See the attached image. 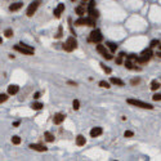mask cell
Here are the masks:
<instances>
[{"instance_id": "6da1fadb", "label": "cell", "mask_w": 161, "mask_h": 161, "mask_svg": "<svg viewBox=\"0 0 161 161\" xmlns=\"http://www.w3.org/2000/svg\"><path fill=\"white\" fill-rule=\"evenodd\" d=\"M128 103L132 104V106H135V107H139V108H144V110H152L153 106L149 103H146V102H142V101H138V99H132L129 98L128 99Z\"/></svg>"}, {"instance_id": "7a4b0ae2", "label": "cell", "mask_w": 161, "mask_h": 161, "mask_svg": "<svg viewBox=\"0 0 161 161\" xmlns=\"http://www.w3.org/2000/svg\"><path fill=\"white\" fill-rule=\"evenodd\" d=\"M102 40H103V36H102V32L99 31L98 29L93 30V31L90 32V35H89V41H90V43L98 44V43H101Z\"/></svg>"}, {"instance_id": "3957f363", "label": "cell", "mask_w": 161, "mask_h": 161, "mask_svg": "<svg viewBox=\"0 0 161 161\" xmlns=\"http://www.w3.org/2000/svg\"><path fill=\"white\" fill-rule=\"evenodd\" d=\"M77 48V41H76V39L75 38H68L67 39V41H66L65 44H63V49H65L66 52H72L74 49H76Z\"/></svg>"}, {"instance_id": "277c9868", "label": "cell", "mask_w": 161, "mask_h": 161, "mask_svg": "<svg viewBox=\"0 0 161 161\" xmlns=\"http://www.w3.org/2000/svg\"><path fill=\"white\" fill-rule=\"evenodd\" d=\"M40 3H41V0H35V1H32L31 4L29 5V8H27V12H26L27 17H32V16L35 14V12L38 10L39 5H40Z\"/></svg>"}, {"instance_id": "5b68a950", "label": "cell", "mask_w": 161, "mask_h": 161, "mask_svg": "<svg viewBox=\"0 0 161 161\" xmlns=\"http://www.w3.org/2000/svg\"><path fill=\"white\" fill-rule=\"evenodd\" d=\"M97 50H98V53L102 54V57H103V58H106V59H112V54L108 53L107 49H106V46L102 45L101 43L97 44Z\"/></svg>"}, {"instance_id": "8992f818", "label": "cell", "mask_w": 161, "mask_h": 161, "mask_svg": "<svg viewBox=\"0 0 161 161\" xmlns=\"http://www.w3.org/2000/svg\"><path fill=\"white\" fill-rule=\"evenodd\" d=\"M14 49L17 52H19V53L26 54V55H32V54H34V52H35V50H32V49H29V48H26V46L21 45V44H18V45H14Z\"/></svg>"}, {"instance_id": "52a82bcc", "label": "cell", "mask_w": 161, "mask_h": 161, "mask_svg": "<svg viewBox=\"0 0 161 161\" xmlns=\"http://www.w3.org/2000/svg\"><path fill=\"white\" fill-rule=\"evenodd\" d=\"M102 133H103L102 128L101 126H96V128H93V129L90 130V137L91 138H97V137H99Z\"/></svg>"}, {"instance_id": "ba28073f", "label": "cell", "mask_w": 161, "mask_h": 161, "mask_svg": "<svg viewBox=\"0 0 161 161\" xmlns=\"http://www.w3.org/2000/svg\"><path fill=\"white\" fill-rule=\"evenodd\" d=\"M63 120H65V115H63V113H57V115H54V117H53V123L55 124V125L62 124Z\"/></svg>"}, {"instance_id": "9c48e42d", "label": "cell", "mask_w": 161, "mask_h": 161, "mask_svg": "<svg viewBox=\"0 0 161 161\" xmlns=\"http://www.w3.org/2000/svg\"><path fill=\"white\" fill-rule=\"evenodd\" d=\"M63 10H65V4H62V3H61V4H58V5H57V8L54 9V16H55L57 18H59Z\"/></svg>"}, {"instance_id": "30bf717a", "label": "cell", "mask_w": 161, "mask_h": 161, "mask_svg": "<svg viewBox=\"0 0 161 161\" xmlns=\"http://www.w3.org/2000/svg\"><path fill=\"white\" fill-rule=\"evenodd\" d=\"M30 148L34 149V151H39V152H45L46 149H48L45 146H43V144H30Z\"/></svg>"}, {"instance_id": "8fae6325", "label": "cell", "mask_w": 161, "mask_h": 161, "mask_svg": "<svg viewBox=\"0 0 161 161\" xmlns=\"http://www.w3.org/2000/svg\"><path fill=\"white\" fill-rule=\"evenodd\" d=\"M19 91V87L18 85H9V87H8V94H9V96H14V94H17Z\"/></svg>"}, {"instance_id": "7c38bea8", "label": "cell", "mask_w": 161, "mask_h": 161, "mask_svg": "<svg viewBox=\"0 0 161 161\" xmlns=\"http://www.w3.org/2000/svg\"><path fill=\"white\" fill-rule=\"evenodd\" d=\"M110 83L113 84V85H119V87H124V85H125V83H124L121 79H119V77H111Z\"/></svg>"}, {"instance_id": "4fadbf2b", "label": "cell", "mask_w": 161, "mask_h": 161, "mask_svg": "<svg viewBox=\"0 0 161 161\" xmlns=\"http://www.w3.org/2000/svg\"><path fill=\"white\" fill-rule=\"evenodd\" d=\"M85 143H87V139H85L84 135H81V134L77 135V137H76V144H77V146H80V147L85 146Z\"/></svg>"}, {"instance_id": "5bb4252c", "label": "cell", "mask_w": 161, "mask_h": 161, "mask_svg": "<svg viewBox=\"0 0 161 161\" xmlns=\"http://www.w3.org/2000/svg\"><path fill=\"white\" fill-rule=\"evenodd\" d=\"M22 3H14V4H10L9 5V10L10 12H16V10H19L22 8Z\"/></svg>"}, {"instance_id": "9a60e30c", "label": "cell", "mask_w": 161, "mask_h": 161, "mask_svg": "<svg viewBox=\"0 0 161 161\" xmlns=\"http://www.w3.org/2000/svg\"><path fill=\"white\" fill-rule=\"evenodd\" d=\"M88 23V18H84V17H80L79 19L75 21V26H85Z\"/></svg>"}, {"instance_id": "2e32d148", "label": "cell", "mask_w": 161, "mask_h": 161, "mask_svg": "<svg viewBox=\"0 0 161 161\" xmlns=\"http://www.w3.org/2000/svg\"><path fill=\"white\" fill-rule=\"evenodd\" d=\"M160 87H161V84L157 81V80H152L151 81V90L156 91L157 89H160Z\"/></svg>"}, {"instance_id": "e0dca14e", "label": "cell", "mask_w": 161, "mask_h": 161, "mask_svg": "<svg viewBox=\"0 0 161 161\" xmlns=\"http://www.w3.org/2000/svg\"><path fill=\"white\" fill-rule=\"evenodd\" d=\"M43 107H44V104L40 103V102H34V103L31 104V108L32 110H35V111H40Z\"/></svg>"}, {"instance_id": "ac0fdd59", "label": "cell", "mask_w": 161, "mask_h": 161, "mask_svg": "<svg viewBox=\"0 0 161 161\" xmlns=\"http://www.w3.org/2000/svg\"><path fill=\"white\" fill-rule=\"evenodd\" d=\"M106 45L110 48V50L112 52V53H115L116 50H117V44H115V43H111V41H108V43H106Z\"/></svg>"}, {"instance_id": "d6986e66", "label": "cell", "mask_w": 161, "mask_h": 161, "mask_svg": "<svg viewBox=\"0 0 161 161\" xmlns=\"http://www.w3.org/2000/svg\"><path fill=\"white\" fill-rule=\"evenodd\" d=\"M89 17H93V18H98L99 17V10H97L96 8L94 9H91V10H89Z\"/></svg>"}, {"instance_id": "ffe728a7", "label": "cell", "mask_w": 161, "mask_h": 161, "mask_svg": "<svg viewBox=\"0 0 161 161\" xmlns=\"http://www.w3.org/2000/svg\"><path fill=\"white\" fill-rule=\"evenodd\" d=\"M76 14L80 16V17H83V16L85 14V8L83 7V5H80V7L76 8Z\"/></svg>"}, {"instance_id": "44dd1931", "label": "cell", "mask_w": 161, "mask_h": 161, "mask_svg": "<svg viewBox=\"0 0 161 161\" xmlns=\"http://www.w3.org/2000/svg\"><path fill=\"white\" fill-rule=\"evenodd\" d=\"M152 54L153 53H152V50H151V46H149L148 49H144L142 53H141V55H144V57H148V58H151Z\"/></svg>"}, {"instance_id": "7402d4cb", "label": "cell", "mask_w": 161, "mask_h": 161, "mask_svg": "<svg viewBox=\"0 0 161 161\" xmlns=\"http://www.w3.org/2000/svg\"><path fill=\"white\" fill-rule=\"evenodd\" d=\"M44 137H45V139L48 141V142H53V141H54V135L52 134V133H49V132H45Z\"/></svg>"}, {"instance_id": "603a6c76", "label": "cell", "mask_w": 161, "mask_h": 161, "mask_svg": "<svg viewBox=\"0 0 161 161\" xmlns=\"http://www.w3.org/2000/svg\"><path fill=\"white\" fill-rule=\"evenodd\" d=\"M87 26L96 27V18H93V17H88V23H87Z\"/></svg>"}, {"instance_id": "cb8c5ba5", "label": "cell", "mask_w": 161, "mask_h": 161, "mask_svg": "<svg viewBox=\"0 0 161 161\" xmlns=\"http://www.w3.org/2000/svg\"><path fill=\"white\" fill-rule=\"evenodd\" d=\"M125 57V54L124 53H120L117 55V58H116V63H117V65H121V63H123V58Z\"/></svg>"}, {"instance_id": "d4e9b609", "label": "cell", "mask_w": 161, "mask_h": 161, "mask_svg": "<svg viewBox=\"0 0 161 161\" xmlns=\"http://www.w3.org/2000/svg\"><path fill=\"white\" fill-rule=\"evenodd\" d=\"M99 87H101V88H106V89H108V88H111V87H110V83L104 81V80L99 81Z\"/></svg>"}, {"instance_id": "484cf974", "label": "cell", "mask_w": 161, "mask_h": 161, "mask_svg": "<svg viewBox=\"0 0 161 161\" xmlns=\"http://www.w3.org/2000/svg\"><path fill=\"white\" fill-rule=\"evenodd\" d=\"M4 35H5V38H12V36H13V30L7 29L4 31Z\"/></svg>"}, {"instance_id": "4316f807", "label": "cell", "mask_w": 161, "mask_h": 161, "mask_svg": "<svg viewBox=\"0 0 161 161\" xmlns=\"http://www.w3.org/2000/svg\"><path fill=\"white\" fill-rule=\"evenodd\" d=\"M133 66H134V65L130 62V59H126L125 61V67L126 68H129V70H134V67H133Z\"/></svg>"}, {"instance_id": "83f0119b", "label": "cell", "mask_w": 161, "mask_h": 161, "mask_svg": "<svg viewBox=\"0 0 161 161\" xmlns=\"http://www.w3.org/2000/svg\"><path fill=\"white\" fill-rule=\"evenodd\" d=\"M8 101V94H0V103H4Z\"/></svg>"}, {"instance_id": "f1b7e54d", "label": "cell", "mask_w": 161, "mask_h": 161, "mask_svg": "<svg viewBox=\"0 0 161 161\" xmlns=\"http://www.w3.org/2000/svg\"><path fill=\"white\" fill-rule=\"evenodd\" d=\"M12 143L13 144H19L21 143V138H19L18 135H14V137L12 138Z\"/></svg>"}, {"instance_id": "f546056e", "label": "cell", "mask_w": 161, "mask_h": 161, "mask_svg": "<svg viewBox=\"0 0 161 161\" xmlns=\"http://www.w3.org/2000/svg\"><path fill=\"white\" fill-rule=\"evenodd\" d=\"M62 35H63V27L59 26V27H58V34L55 35V38L59 39V38H62Z\"/></svg>"}, {"instance_id": "4dcf8cb0", "label": "cell", "mask_w": 161, "mask_h": 161, "mask_svg": "<svg viewBox=\"0 0 161 161\" xmlns=\"http://www.w3.org/2000/svg\"><path fill=\"white\" fill-rule=\"evenodd\" d=\"M72 107H74V110H75V111L79 110V108H80V102L77 101V99H75L74 103H72Z\"/></svg>"}, {"instance_id": "1f68e13d", "label": "cell", "mask_w": 161, "mask_h": 161, "mask_svg": "<svg viewBox=\"0 0 161 161\" xmlns=\"http://www.w3.org/2000/svg\"><path fill=\"white\" fill-rule=\"evenodd\" d=\"M160 44V41L157 40V39H155V40H152L151 43H149V46H151V48H155V46H157Z\"/></svg>"}, {"instance_id": "d6a6232c", "label": "cell", "mask_w": 161, "mask_h": 161, "mask_svg": "<svg viewBox=\"0 0 161 161\" xmlns=\"http://www.w3.org/2000/svg\"><path fill=\"white\" fill-rule=\"evenodd\" d=\"M96 8V3H94V0H90V3H89V7H88V12L91 9H94Z\"/></svg>"}, {"instance_id": "836d02e7", "label": "cell", "mask_w": 161, "mask_h": 161, "mask_svg": "<svg viewBox=\"0 0 161 161\" xmlns=\"http://www.w3.org/2000/svg\"><path fill=\"white\" fill-rule=\"evenodd\" d=\"M139 83H141V79H139V77H137V79H132L130 84H132V85H137V84H139Z\"/></svg>"}, {"instance_id": "e575fe53", "label": "cell", "mask_w": 161, "mask_h": 161, "mask_svg": "<svg viewBox=\"0 0 161 161\" xmlns=\"http://www.w3.org/2000/svg\"><path fill=\"white\" fill-rule=\"evenodd\" d=\"M124 135H125V138H130V137H133V135H134V133L130 132V130H126V132L124 133Z\"/></svg>"}, {"instance_id": "d590c367", "label": "cell", "mask_w": 161, "mask_h": 161, "mask_svg": "<svg viewBox=\"0 0 161 161\" xmlns=\"http://www.w3.org/2000/svg\"><path fill=\"white\" fill-rule=\"evenodd\" d=\"M101 67H102V70H103L106 74H110L111 72V68H108V67H106V66L103 65V63H101Z\"/></svg>"}, {"instance_id": "8d00e7d4", "label": "cell", "mask_w": 161, "mask_h": 161, "mask_svg": "<svg viewBox=\"0 0 161 161\" xmlns=\"http://www.w3.org/2000/svg\"><path fill=\"white\" fill-rule=\"evenodd\" d=\"M152 99L153 101H161V94H153V97H152Z\"/></svg>"}, {"instance_id": "74e56055", "label": "cell", "mask_w": 161, "mask_h": 161, "mask_svg": "<svg viewBox=\"0 0 161 161\" xmlns=\"http://www.w3.org/2000/svg\"><path fill=\"white\" fill-rule=\"evenodd\" d=\"M34 98H35V99H38V98H40V91H36V93L34 94Z\"/></svg>"}, {"instance_id": "f35d334b", "label": "cell", "mask_w": 161, "mask_h": 161, "mask_svg": "<svg viewBox=\"0 0 161 161\" xmlns=\"http://www.w3.org/2000/svg\"><path fill=\"white\" fill-rule=\"evenodd\" d=\"M68 84H70V85H75V87H76V83H74V81H68Z\"/></svg>"}, {"instance_id": "ab89813d", "label": "cell", "mask_w": 161, "mask_h": 161, "mask_svg": "<svg viewBox=\"0 0 161 161\" xmlns=\"http://www.w3.org/2000/svg\"><path fill=\"white\" fill-rule=\"evenodd\" d=\"M19 125V121H16L14 124H13V126H18Z\"/></svg>"}, {"instance_id": "60d3db41", "label": "cell", "mask_w": 161, "mask_h": 161, "mask_svg": "<svg viewBox=\"0 0 161 161\" xmlns=\"http://www.w3.org/2000/svg\"><path fill=\"white\" fill-rule=\"evenodd\" d=\"M156 55H157V57H159V58H161V52H157V53H156Z\"/></svg>"}, {"instance_id": "b9f144b4", "label": "cell", "mask_w": 161, "mask_h": 161, "mask_svg": "<svg viewBox=\"0 0 161 161\" xmlns=\"http://www.w3.org/2000/svg\"><path fill=\"white\" fill-rule=\"evenodd\" d=\"M83 1H84V3H85V1H88V0H83Z\"/></svg>"}, {"instance_id": "7bdbcfd3", "label": "cell", "mask_w": 161, "mask_h": 161, "mask_svg": "<svg viewBox=\"0 0 161 161\" xmlns=\"http://www.w3.org/2000/svg\"><path fill=\"white\" fill-rule=\"evenodd\" d=\"M71 1H75V0H71Z\"/></svg>"}, {"instance_id": "ee69618b", "label": "cell", "mask_w": 161, "mask_h": 161, "mask_svg": "<svg viewBox=\"0 0 161 161\" xmlns=\"http://www.w3.org/2000/svg\"><path fill=\"white\" fill-rule=\"evenodd\" d=\"M160 49H161V45H160Z\"/></svg>"}]
</instances>
